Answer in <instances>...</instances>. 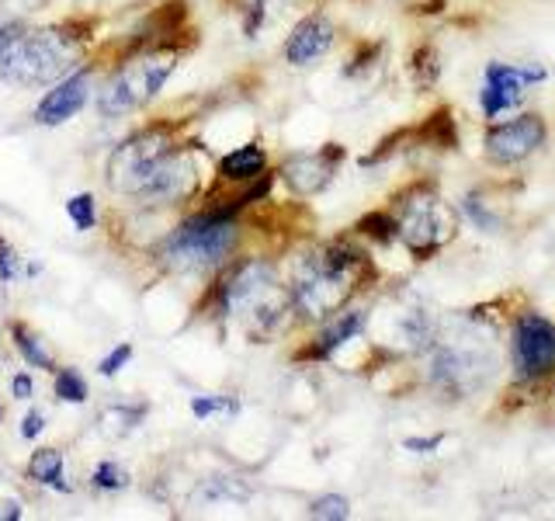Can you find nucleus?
<instances>
[{
	"label": "nucleus",
	"mask_w": 555,
	"mask_h": 521,
	"mask_svg": "<svg viewBox=\"0 0 555 521\" xmlns=\"http://www.w3.org/2000/svg\"><path fill=\"white\" fill-rule=\"evenodd\" d=\"M372 275L369 257L347 243H326L299 260L292 278V306L309 320H330Z\"/></svg>",
	"instance_id": "1"
},
{
	"label": "nucleus",
	"mask_w": 555,
	"mask_h": 521,
	"mask_svg": "<svg viewBox=\"0 0 555 521\" xmlns=\"http://www.w3.org/2000/svg\"><path fill=\"white\" fill-rule=\"evenodd\" d=\"M222 306L257 341H268L278 330H285L288 309H295L292 292L282 285L274 265H268V260H260V257L243 260V265L225 278Z\"/></svg>",
	"instance_id": "2"
},
{
	"label": "nucleus",
	"mask_w": 555,
	"mask_h": 521,
	"mask_svg": "<svg viewBox=\"0 0 555 521\" xmlns=\"http://www.w3.org/2000/svg\"><path fill=\"white\" fill-rule=\"evenodd\" d=\"M77 63H80V46L69 31L63 28L17 31L0 49V80L17 87H42L52 80H63Z\"/></svg>",
	"instance_id": "3"
},
{
	"label": "nucleus",
	"mask_w": 555,
	"mask_h": 521,
	"mask_svg": "<svg viewBox=\"0 0 555 521\" xmlns=\"http://www.w3.org/2000/svg\"><path fill=\"white\" fill-rule=\"evenodd\" d=\"M427 352H430V369H427L430 386L451 399H465L479 393L496 369L493 341L486 334H476V330H468V334H438Z\"/></svg>",
	"instance_id": "4"
},
{
	"label": "nucleus",
	"mask_w": 555,
	"mask_h": 521,
	"mask_svg": "<svg viewBox=\"0 0 555 521\" xmlns=\"http://www.w3.org/2000/svg\"><path fill=\"white\" fill-rule=\"evenodd\" d=\"M396 237L406 243V251L416 257H430L448 247L459 230L455 208H451L434 185H413L396 202Z\"/></svg>",
	"instance_id": "5"
},
{
	"label": "nucleus",
	"mask_w": 555,
	"mask_h": 521,
	"mask_svg": "<svg viewBox=\"0 0 555 521\" xmlns=\"http://www.w3.org/2000/svg\"><path fill=\"white\" fill-rule=\"evenodd\" d=\"M236 237L240 230L230 213H208L184 223L181 230H173L160 257L170 271H208L233 254Z\"/></svg>",
	"instance_id": "6"
},
{
	"label": "nucleus",
	"mask_w": 555,
	"mask_h": 521,
	"mask_svg": "<svg viewBox=\"0 0 555 521\" xmlns=\"http://www.w3.org/2000/svg\"><path fill=\"white\" fill-rule=\"evenodd\" d=\"M375 330V344L392 355H421L438 338V317L416 292L399 289L389 295L375 317H369Z\"/></svg>",
	"instance_id": "7"
},
{
	"label": "nucleus",
	"mask_w": 555,
	"mask_h": 521,
	"mask_svg": "<svg viewBox=\"0 0 555 521\" xmlns=\"http://www.w3.org/2000/svg\"><path fill=\"white\" fill-rule=\"evenodd\" d=\"M173 66H178L173 56H164V52H143V56H135L101 87L98 112L104 118H121L135 109H143L146 101L160 94V87L173 74Z\"/></svg>",
	"instance_id": "8"
},
{
	"label": "nucleus",
	"mask_w": 555,
	"mask_h": 521,
	"mask_svg": "<svg viewBox=\"0 0 555 521\" xmlns=\"http://www.w3.org/2000/svg\"><path fill=\"white\" fill-rule=\"evenodd\" d=\"M170 150H173V129L170 126H150L143 132L129 136L108 161L112 191H121V195L135 199Z\"/></svg>",
	"instance_id": "9"
},
{
	"label": "nucleus",
	"mask_w": 555,
	"mask_h": 521,
	"mask_svg": "<svg viewBox=\"0 0 555 521\" xmlns=\"http://www.w3.org/2000/svg\"><path fill=\"white\" fill-rule=\"evenodd\" d=\"M511 361L520 382H534L555 369V323L542 313H525L511 334Z\"/></svg>",
	"instance_id": "10"
},
{
	"label": "nucleus",
	"mask_w": 555,
	"mask_h": 521,
	"mask_svg": "<svg viewBox=\"0 0 555 521\" xmlns=\"http://www.w3.org/2000/svg\"><path fill=\"white\" fill-rule=\"evenodd\" d=\"M486 156H490L493 164H525L528 156H534L548 143V126L542 115H517V118H507V122H496V126L486 129Z\"/></svg>",
	"instance_id": "11"
},
{
	"label": "nucleus",
	"mask_w": 555,
	"mask_h": 521,
	"mask_svg": "<svg viewBox=\"0 0 555 521\" xmlns=\"http://www.w3.org/2000/svg\"><path fill=\"white\" fill-rule=\"evenodd\" d=\"M198 185H202V170H198L195 153H191V150H170L135 199L143 205H181V202H188L191 195H195Z\"/></svg>",
	"instance_id": "12"
},
{
	"label": "nucleus",
	"mask_w": 555,
	"mask_h": 521,
	"mask_svg": "<svg viewBox=\"0 0 555 521\" xmlns=\"http://www.w3.org/2000/svg\"><path fill=\"white\" fill-rule=\"evenodd\" d=\"M545 80L542 66H511V63H490L482 69V87H479V104L486 118H500L503 112L517 109L525 101L528 87Z\"/></svg>",
	"instance_id": "13"
},
{
	"label": "nucleus",
	"mask_w": 555,
	"mask_h": 521,
	"mask_svg": "<svg viewBox=\"0 0 555 521\" xmlns=\"http://www.w3.org/2000/svg\"><path fill=\"white\" fill-rule=\"evenodd\" d=\"M340 156H344V150L337 143H330L320 153H295L285 161L282 178L295 195H317V191H323L330 185V178H334Z\"/></svg>",
	"instance_id": "14"
},
{
	"label": "nucleus",
	"mask_w": 555,
	"mask_h": 521,
	"mask_svg": "<svg viewBox=\"0 0 555 521\" xmlns=\"http://www.w3.org/2000/svg\"><path fill=\"white\" fill-rule=\"evenodd\" d=\"M91 94V69H77V74L63 77L52 91L42 98V104L35 109V122L39 126H63L74 118Z\"/></svg>",
	"instance_id": "15"
},
{
	"label": "nucleus",
	"mask_w": 555,
	"mask_h": 521,
	"mask_svg": "<svg viewBox=\"0 0 555 521\" xmlns=\"http://www.w3.org/2000/svg\"><path fill=\"white\" fill-rule=\"evenodd\" d=\"M330 46H334V25L323 14H309L292 28L285 42V60L292 66H312L320 56H326Z\"/></svg>",
	"instance_id": "16"
},
{
	"label": "nucleus",
	"mask_w": 555,
	"mask_h": 521,
	"mask_svg": "<svg viewBox=\"0 0 555 521\" xmlns=\"http://www.w3.org/2000/svg\"><path fill=\"white\" fill-rule=\"evenodd\" d=\"M364 320H369V313H361V309H347V306H344L340 313H334V317L326 320L323 334L317 338V347H312V355H317V358L337 355L340 347H347L351 341H358V338H361Z\"/></svg>",
	"instance_id": "17"
},
{
	"label": "nucleus",
	"mask_w": 555,
	"mask_h": 521,
	"mask_svg": "<svg viewBox=\"0 0 555 521\" xmlns=\"http://www.w3.org/2000/svg\"><path fill=\"white\" fill-rule=\"evenodd\" d=\"M264 164H268L264 150H260L257 143H247V147L233 150L230 156H222V178L250 181V178H257V174H264Z\"/></svg>",
	"instance_id": "18"
},
{
	"label": "nucleus",
	"mask_w": 555,
	"mask_h": 521,
	"mask_svg": "<svg viewBox=\"0 0 555 521\" xmlns=\"http://www.w3.org/2000/svg\"><path fill=\"white\" fill-rule=\"evenodd\" d=\"M31 476L46 483V486H56V491H66V483H63V456L56 448H42V452H35L31 462Z\"/></svg>",
	"instance_id": "19"
},
{
	"label": "nucleus",
	"mask_w": 555,
	"mask_h": 521,
	"mask_svg": "<svg viewBox=\"0 0 555 521\" xmlns=\"http://www.w3.org/2000/svg\"><path fill=\"white\" fill-rule=\"evenodd\" d=\"M143 414H146L143 407H108L101 414V431L108 434V439H121V434H129L139 424Z\"/></svg>",
	"instance_id": "20"
},
{
	"label": "nucleus",
	"mask_w": 555,
	"mask_h": 521,
	"mask_svg": "<svg viewBox=\"0 0 555 521\" xmlns=\"http://www.w3.org/2000/svg\"><path fill=\"white\" fill-rule=\"evenodd\" d=\"M410 69H413V77H416V84H421V87L438 84V74H441L438 52H434L430 46H421V49L413 52V63H410Z\"/></svg>",
	"instance_id": "21"
},
{
	"label": "nucleus",
	"mask_w": 555,
	"mask_h": 521,
	"mask_svg": "<svg viewBox=\"0 0 555 521\" xmlns=\"http://www.w3.org/2000/svg\"><path fill=\"white\" fill-rule=\"evenodd\" d=\"M309 518H323V521H344L351 518V500L340 497V494H326L317 497L309 504Z\"/></svg>",
	"instance_id": "22"
},
{
	"label": "nucleus",
	"mask_w": 555,
	"mask_h": 521,
	"mask_svg": "<svg viewBox=\"0 0 555 521\" xmlns=\"http://www.w3.org/2000/svg\"><path fill=\"white\" fill-rule=\"evenodd\" d=\"M14 338H17V352L25 355V361H28V365H35V369L52 372V355L46 352L39 338L25 334V327H14Z\"/></svg>",
	"instance_id": "23"
},
{
	"label": "nucleus",
	"mask_w": 555,
	"mask_h": 521,
	"mask_svg": "<svg viewBox=\"0 0 555 521\" xmlns=\"http://www.w3.org/2000/svg\"><path fill=\"white\" fill-rule=\"evenodd\" d=\"M66 213H69V219H74V226L77 230H91L94 226V219H98V205H94V195H74L66 202Z\"/></svg>",
	"instance_id": "24"
},
{
	"label": "nucleus",
	"mask_w": 555,
	"mask_h": 521,
	"mask_svg": "<svg viewBox=\"0 0 555 521\" xmlns=\"http://www.w3.org/2000/svg\"><path fill=\"white\" fill-rule=\"evenodd\" d=\"M56 396L66 399V404H83V399H87V382H83V376L74 372V369H63L56 376Z\"/></svg>",
	"instance_id": "25"
},
{
	"label": "nucleus",
	"mask_w": 555,
	"mask_h": 521,
	"mask_svg": "<svg viewBox=\"0 0 555 521\" xmlns=\"http://www.w3.org/2000/svg\"><path fill=\"white\" fill-rule=\"evenodd\" d=\"M462 213L473 219L482 233H496L500 230V223H496V216L490 213V208L482 205V199L479 195H465V202H462Z\"/></svg>",
	"instance_id": "26"
},
{
	"label": "nucleus",
	"mask_w": 555,
	"mask_h": 521,
	"mask_svg": "<svg viewBox=\"0 0 555 521\" xmlns=\"http://www.w3.org/2000/svg\"><path fill=\"white\" fill-rule=\"evenodd\" d=\"M94 483L101 486V491H126V486H129V473L118 462H101L94 469Z\"/></svg>",
	"instance_id": "27"
},
{
	"label": "nucleus",
	"mask_w": 555,
	"mask_h": 521,
	"mask_svg": "<svg viewBox=\"0 0 555 521\" xmlns=\"http://www.w3.org/2000/svg\"><path fill=\"white\" fill-rule=\"evenodd\" d=\"M216 410H236V404L225 396H195L191 399V414L195 417H212Z\"/></svg>",
	"instance_id": "28"
},
{
	"label": "nucleus",
	"mask_w": 555,
	"mask_h": 521,
	"mask_svg": "<svg viewBox=\"0 0 555 521\" xmlns=\"http://www.w3.org/2000/svg\"><path fill=\"white\" fill-rule=\"evenodd\" d=\"M132 358V347L129 344H121V347H115V352L108 355V358H104L101 365H98V369H101V376H118L121 369H126V361Z\"/></svg>",
	"instance_id": "29"
},
{
	"label": "nucleus",
	"mask_w": 555,
	"mask_h": 521,
	"mask_svg": "<svg viewBox=\"0 0 555 521\" xmlns=\"http://www.w3.org/2000/svg\"><path fill=\"white\" fill-rule=\"evenodd\" d=\"M17 278V254H14V247H8L4 240H0V282H14Z\"/></svg>",
	"instance_id": "30"
},
{
	"label": "nucleus",
	"mask_w": 555,
	"mask_h": 521,
	"mask_svg": "<svg viewBox=\"0 0 555 521\" xmlns=\"http://www.w3.org/2000/svg\"><path fill=\"white\" fill-rule=\"evenodd\" d=\"M42 428H46V417H42L39 410L25 414V424H22V434H25V439H35V434H42Z\"/></svg>",
	"instance_id": "31"
},
{
	"label": "nucleus",
	"mask_w": 555,
	"mask_h": 521,
	"mask_svg": "<svg viewBox=\"0 0 555 521\" xmlns=\"http://www.w3.org/2000/svg\"><path fill=\"white\" fill-rule=\"evenodd\" d=\"M438 442H441V439H406L403 448H406V452H421V456H430V452L438 448Z\"/></svg>",
	"instance_id": "32"
},
{
	"label": "nucleus",
	"mask_w": 555,
	"mask_h": 521,
	"mask_svg": "<svg viewBox=\"0 0 555 521\" xmlns=\"http://www.w3.org/2000/svg\"><path fill=\"white\" fill-rule=\"evenodd\" d=\"M11 386H14V396H17V399H31V396H35V386H31V379H28L25 372H22V376H14Z\"/></svg>",
	"instance_id": "33"
},
{
	"label": "nucleus",
	"mask_w": 555,
	"mask_h": 521,
	"mask_svg": "<svg viewBox=\"0 0 555 521\" xmlns=\"http://www.w3.org/2000/svg\"><path fill=\"white\" fill-rule=\"evenodd\" d=\"M22 518V504L17 500H0V521H17Z\"/></svg>",
	"instance_id": "34"
},
{
	"label": "nucleus",
	"mask_w": 555,
	"mask_h": 521,
	"mask_svg": "<svg viewBox=\"0 0 555 521\" xmlns=\"http://www.w3.org/2000/svg\"><path fill=\"white\" fill-rule=\"evenodd\" d=\"M14 35H17V25H0V49H4Z\"/></svg>",
	"instance_id": "35"
},
{
	"label": "nucleus",
	"mask_w": 555,
	"mask_h": 521,
	"mask_svg": "<svg viewBox=\"0 0 555 521\" xmlns=\"http://www.w3.org/2000/svg\"><path fill=\"white\" fill-rule=\"evenodd\" d=\"M39 4H42V0H22V8H25V11H31V8H39Z\"/></svg>",
	"instance_id": "36"
}]
</instances>
